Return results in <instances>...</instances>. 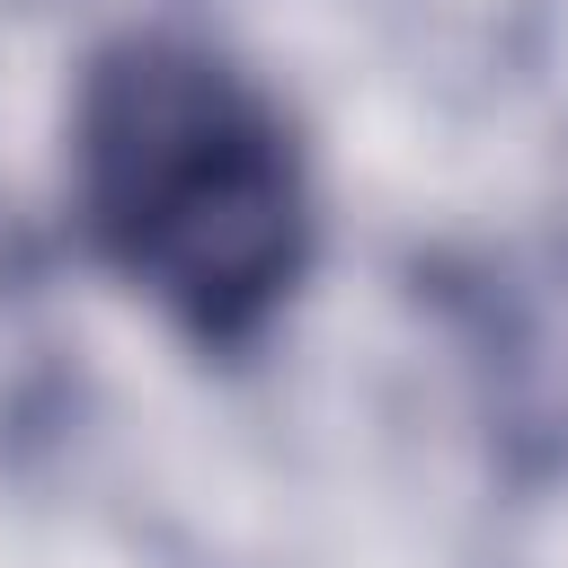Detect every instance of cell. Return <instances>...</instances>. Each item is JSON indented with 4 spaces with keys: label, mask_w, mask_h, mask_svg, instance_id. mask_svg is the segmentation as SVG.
<instances>
[{
    "label": "cell",
    "mask_w": 568,
    "mask_h": 568,
    "mask_svg": "<svg viewBox=\"0 0 568 568\" xmlns=\"http://www.w3.org/2000/svg\"><path fill=\"white\" fill-rule=\"evenodd\" d=\"M80 240L204 355H248L311 266V169L284 106L204 36L133 27L71 89Z\"/></svg>",
    "instance_id": "cell-1"
}]
</instances>
